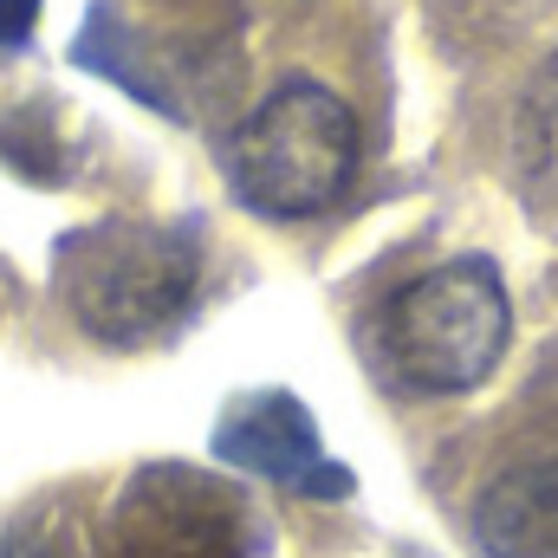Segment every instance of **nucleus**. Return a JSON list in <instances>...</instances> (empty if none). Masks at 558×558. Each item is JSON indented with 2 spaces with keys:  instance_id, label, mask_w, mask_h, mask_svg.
<instances>
[{
  "instance_id": "f257e3e1",
  "label": "nucleus",
  "mask_w": 558,
  "mask_h": 558,
  "mask_svg": "<svg viewBox=\"0 0 558 558\" xmlns=\"http://www.w3.org/2000/svg\"><path fill=\"white\" fill-rule=\"evenodd\" d=\"M228 189L267 215L305 221L331 208L357 175V118L331 85L286 78L274 98L228 137Z\"/></svg>"
},
{
  "instance_id": "f03ea898",
  "label": "nucleus",
  "mask_w": 558,
  "mask_h": 558,
  "mask_svg": "<svg viewBox=\"0 0 558 558\" xmlns=\"http://www.w3.org/2000/svg\"><path fill=\"white\" fill-rule=\"evenodd\" d=\"M507 338H513V305L494 260H448L410 279L377 318L384 364L422 397H461L487 384Z\"/></svg>"
},
{
  "instance_id": "7ed1b4c3",
  "label": "nucleus",
  "mask_w": 558,
  "mask_h": 558,
  "mask_svg": "<svg viewBox=\"0 0 558 558\" xmlns=\"http://www.w3.org/2000/svg\"><path fill=\"white\" fill-rule=\"evenodd\" d=\"M65 299L105 344H143L169 331L195 299V247L169 228L105 221L65 241Z\"/></svg>"
},
{
  "instance_id": "20e7f679",
  "label": "nucleus",
  "mask_w": 558,
  "mask_h": 558,
  "mask_svg": "<svg viewBox=\"0 0 558 558\" xmlns=\"http://www.w3.org/2000/svg\"><path fill=\"white\" fill-rule=\"evenodd\" d=\"M474 546L487 558H558V461L507 468L474 500Z\"/></svg>"
},
{
  "instance_id": "39448f33",
  "label": "nucleus",
  "mask_w": 558,
  "mask_h": 558,
  "mask_svg": "<svg viewBox=\"0 0 558 558\" xmlns=\"http://www.w3.org/2000/svg\"><path fill=\"white\" fill-rule=\"evenodd\" d=\"M33 13H39V0H0V46H20L33 33Z\"/></svg>"
}]
</instances>
